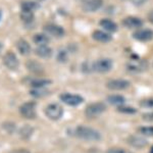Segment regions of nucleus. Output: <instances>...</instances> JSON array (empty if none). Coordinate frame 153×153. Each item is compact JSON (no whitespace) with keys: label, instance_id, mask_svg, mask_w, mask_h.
Masks as SVG:
<instances>
[{"label":"nucleus","instance_id":"nucleus-1","mask_svg":"<svg viewBox=\"0 0 153 153\" xmlns=\"http://www.w3.org/2000/svg\"><path fill=\"white\" fill-rule=\"evenodd\" d=\"M75 135L84 141L97 142L101 139V134L97 130L86 126H79L75 130Z\"/></svg>","mask_w":153,"mask_h":153},{"label":"nucleus","instance_id":"nucleus-2","mask_svg":"<svg viewBox=\"0 0 153 153\" xmlns=\"http://www.w3.org/2000/svg\"><path fill=\"white\" fill-rule=\"evenodd\" d=\"M106 110V105L103 102H94L85 108V115L89 118H95Z\"/></svg>","mask_w":153,"mask_h":153},{"label":"nucleus","instance_id":"nucleus-3","mask_svg":"<svg viewBox=\"0 0 153 153\" xmlns=\"http://www.w3.org/2000/svg\"><path fill=\"white\" fill-rule=\"evenodd\" d=\"M113 68V61L110 58H100L94 61L92 65V70L99 74H106Z\"/></svg>","mask_w":153,"mask_h":153},{"label":"nucleus","instance_id":"nucleus-4","mask_svg":"<svg viewBox=\"0 0 153 153\" xmlns=\"http://www.w3.org/2000/svg\"><path fill=\"white\" fill-rule=\"evenodd\" d=\"M127 71L132 74H140L148 68V62L143 59H132L126 65Z\"/></svg>","mask_w":153,"mask_h":153},{"label":"nucleus","instance_id":"nucleus-5","mask_svg":"<svg viewBox=\"0 0 153 153\" xmlns=\"http://www.w3.org/2000/svg\"><path fill=\"white\" fill-rule=\"evenodd\" d=\"M45 114L51 120H58L62 117L63 109L57 103H51L45 107Z\"/></svg>","mask_w":153,"mask_h":153},{"label":"nucleus","instance_id":"nucleus-6","mask_svg":"<svg viewBox=\"0 0 153 153\" xmlns=\"http://www.w3.org/2000/svg\"><path fill=\"white\" fill-rule=\"evenodd\" d=\"M19 112L27 120H34L37 117L36 113V103L33 101H29V102L24 103L23 105L19 107Z\"/></svg>","mask_w":153,"mask_h":153},{"label":"nucleus","instance_id":"nucleus-7","mask_svg":"<svg viewBox=\"0 0 153 153\" xmlns=\"http://www.w3.org/2000/svg\"><path fill=\"white\" fill-rule=\"evenodd\" d=\"M131 83L129 81L124 80V79H115V80H110L106 83V88L111 91H123L130 87Z\"/></svg>","mask_w":153,"mask_h":153},{"label":"nucleus","instance_id":"nucleus-8","mask_svg":"<svg viewBox=\"0 0 153 153\" xmlns=\"http://www.w3.org/2000/svg\"><path fill=\"white\" fill-rule=\"evenodd\" d=\"M60 100L63 103H65L66 105L70 106H76L80 105L84 102V98L80 95H76V94H70V93H63L59 96Z\"/></svg>","mask_w":153,"mask_h":153},{"label":"nucleus","instance_id":"nucleus-9","mask_svg":"<svg viewBox=\"0 0 153 153\" xmlns=\"http://www.w3.org/2000/svg\"><path fill=\"white\" fill-rule=\"evenodd\" d=\"M133 38L140 42H148L153 39V31L150 29H138L133 33Z\"/></svg>","mask_w":153,"mask_h":153},{"label":"nucleus","instance_id":"nucleus-10","mask_svg":"<svg viewBox=\"0 0 153 153\" xmlns=\"http://www.w3.org/2000/svg\"><path fill=\"white\" fill-rule=\"evenodd\" d=\"M3 63L7 68H9L10 71H16L19 68V59L16 56V54L11 51H8L5 55L3 56Z\"/></svg>","mask_w":153,"mask_h":153},{"label":"nucleus","instance_id":"nucleus-11","mask_svg":"<svg viewBox=\"0 0 153 153\" xmlns=\"http://www.w3.org/2000/svg\"><path fill=\"white\" fill-rule=\"evenodd\" d=\"M122 24L127 29L138 30L143 26V21L140 18H137V16H127V18L123 19Z\"/></svg>","mask_w":153,"mask_h":153},{"label":"nucleus","instance_id":"nucleus-12","mask_svg":"<svg viewBox=\"0 0 153 153\" xmlns=\"http://www.w3.org/2000/svg\"><path fill=\"white\" fill-rule=\"evenodd\" d=\"M44 32L46 34H48V35L55 37V38H61L65 34L63 28L54 24H48L46 26H44Z\"/></svg>","mask_w":153,"mask_h":153},{"label":"nucleus","instance_id":"nucleus-13","mask_svg":"<svg viewBox=\"0 0 153 153\" xmlns=\"http://www.w3.org/2000/svg\"><path fill=\"white\" fill-rule=\"evenodd\" d=\"M128 144L131 145L132 147L137 148V149H142L145 146H147L148 142L145 138H143L142 136L139 135H131L128 138Z\"/></svg>","mask_w":153,"mask_h":153},{"label":"nucleus","instance_id":"nucleus-14","mask_svg":"<svg viewBox=\"0 0 153 153\" xmlns=\"http://www.w3.org/2000/svg\"><path fill=\"white\" fill-rule=\"evenodd\" d=\"M103 0H88L83 4V10L86 12H95L102 7Z\"/></svg>","mask_w":153,"mask_h":153},{"label":"nucleus","instance_id":"nucleus-15","mask_svg":"<svg viewBox=\"0 0 153 153\" xmlns=\"http://www.w3.org/2000/svg\"><path fill=\"white\" fill-rule=\"evenodd\" d=\"M92 38L94 39L95 41L100 42V43H108V42L111 41L112 37L107 33V32L104 31H94L92 34Z\"/></svg>","mask_w":153,"mask_h":153},{"label":"nucleus","instance_id":"nucleus-16","mask_svg":"<svg viewBox=\"0 0 153 153\" xmlns=\"http://www.w3.org/2000/svg\"><path fill=\"white\" fill-rule=\"evenodd\" d=\"M99 25L101 28L104 29V31L109 32V33H114L117 31V25L109 19H102Z\"/></svg>","mask_w":153,"mask_h":153},{"label":"nucleus","instance_id":"nucleus-17","mask_svg":"<svg viewBox=\"0 0 153 153\" xmlns=\"http://www.w3.org/2000/svg\"><path fill=\"white\" fill-rule=\"evenodd\" d=\"M35 52L39 57L42 58H49L52 55V49L49 47L48 45H39L36 48Z\"/></svg>","mask_w":153,"mask_h":153},{"label":"nucleus","instance_id":"nucleus-18","mask_svg":"<svg viewBox=\"0 0 153 153\" xmlns=\"http://www.w3.org/2000/svg\"><path fill=\"white\" fill-rule=\"evenodd\" d=\"M16 48H18L19 52L22 55H28L31 52V46H30V44L25 39H19L16 42Z\"/></svg>","mask_w":153,"mask_h":153},{"label":"nucleus","instance_id":"nucleus-19","mask_svg":"<svg viewBox=\"0 0 153 153\" xmlns=\"http://www.w3.org/2000/svg\"><path fill=\"white\" fill-rule=\"evenodd\" d=\"M26 66L30 71L35 73V74H41V73H43V71H44L43 65L36 60H29L28 62L26 63Z\"/></svg>","mask_w":153,"mask_h":153},{"label":"nucleus","instance_id":"nucleus-20","mask_svg":"<svg viewBox=\"0 0 153 153\" xmlns=\"http://www.w3.org/2000/svg\"><path fill=\"white\" fill-rule=\"evenodd\" d=\"M38 8H39V4L34 1H24V2H22V4H21V9L25 11L34 12Z\"/></svg>","mask_w":153,"mask_h":153},{"label":"nucleus","instance_id":"nucleus-21","mask_svg":"<svg viewBox=\"0 0 153 153\" xmlns=\"http://www.w3.org/2000/svg\"><path fill=\"white\" fill-rule=\"evenodd\" d=\"M33 41L34 43L37 44V45H47V43H49L50 39L47 35L45 34H36L35 36L33 37Z\"/></svg>","mask_w":153,"mask_h":153},{"label":"nucleus","instance_id":"nucleus-22","mask_svg":"<svg viewBox=\"0 0 153 153\" xmlns=\"http://www.w3.org/2000/svg\"><path fill=\"white\" fill-rule=\"evenodd\" d=\"M107 101L112 105L120 106V105H124V103L126 102V99H125V97H123V96H120V95H110V96H108Z\"/></svg>","mask_w":153,"mask_h":153},{"label":"nucleus","instance_id":"nucleus-23","mask_svg":"<svg viewBox=\"0 0 153 153\" xmlns=\"http://www.w3.org/2000/svg\"><path fill=\"white\" fill-rule=\"evenodd\" d=\"M51 81L50 80H43V79H37V80H34L31 82V86L33 88H44L46 85L50 84Z\"/></svg>","mask_w":153,"mask_h":153},{"label":"nucleus","instance_id":"nucleus-24","mask_svg":"<svg viewBox=\"0 0 153 153\" xmlns=\"http://www.w3.org/2000/svg\"><path fill=\"white\" fill-rule=\"evenodd\" d=\"M21 19H23V22H25V23H27V24L31 23V22L34 19V12L22 10L21 11Z\"/></svg>","mask_w":153,"mask_h":153},{"label":"nucleus","instance_id":"nucleus-25","mask_svg":"<svg viewBox=\"0 0 153 153\" xmlns=\"http://www.w3.org/2000/svg\"><path fill=\"white\" fill-rule=\"evenodd\" d=\"M31 95L34 96V97H37V98H40V97H43V96L47 95L48 92L46 90H44L43 88H34L33 90L31 91Z\"/></svg>","mask_w":153,"mask_h":153},{"label":"nucleus","instance_id":"nucleus-26","mask_svg":"<svg viewBox=\"0 0 153 153\" xmlns=\"http://www.w3.org/2000/svg\"><path fill=\"white\" fill-rule=\"evenodd\" d=\"M117 111L122 112V113H126V114H133V113L137 112V109H135L134 107H130V106L120 105L117 107Z\"/></svg>","mask_w":153,"mask_h":153},{"label":"nucleus","instance_id":"nucleus-27","mask_svg":"<svg viewBox=\"0 0 153 153\" xmlns=\"http://www.w3.org/2000/svg\"><path fill=\"white\" fill-rule=\"evenodd\" d=\"M139 132L144 136L153 137V127H142L139 129Z\"/></svg>","mask_w":153,"mask_h":153},{"label":"nucleus","instance_id":"nucleus-28","mask_svg":"<svg viewBox=\"0 0 153 153\" xmlns=\"http://www.w3.org/2000/svg\"><path fill=\"white\" fill-rule=\"evenodd\" d=\"M32 132H33V129L30 128L29 126L27 125L26 127H24L23 129L21 130V136L23 138H29L30 136L32 135Z\"/></svg>","mask_w":153,"mask_h":153},{"label":"nucleus","instance_id":"nucleus-29","mask_svg":"<svg viewBox=\"0 0 153 153\" xmlns=\"http://www.w3.org/2000/svg\"><path fill=\"white\" fill-rule=\"evenodd\" d=\"M140 105H141L142 107L153 109V99L149 98V99H144V100L140 101Z\"/></svg>","mask_w":153,"mask_h":153},{"label":"nucleus","instance_id":"nucleus-30","mask_svg":"<svg viewBox=\"0 0 153 153\" xmlns=\"http://www.w3.org/2000/svg\"><path fill=\"white\" fill-rule=\"evenodd\" d=\"M106 153H128L127 151H126L125 149H123V148H110V149H108L107 151H106Z\"/></svg>","mask_w":153,"mask_h":153},{"label":"nucleus","instance_id":"nucleus-31","mask_svg":"<svg viewBox=\"0 0 153 153\" xmlns=\"http://www.w3.org/2000/svg\"><path fill=\"white\" fill-rule=\"evenodd\" d=\"M58 60L61 61V62H65L68 60V55H66L65 51H60L58 54Z\"/></svg>","mask_w":153,"mask_h":153},{"label":"nucleus","instance_id":"nucleus-32","mask_svg":"<svg viewBox=\"0 0 153 153\" xmlns=\"http://www.w3.org/2000/svg\"><path fill=\"white\" fill-rule=\"evenodd\" d=\"M143 120H148V122H153V112H149V113H145L143 114Z\"/></svg>","mask_w":153,"mask_h":153},{"label":"nucleus","instance_id":"nucleus-33","mask_svg":"<svg viewBox=\"0 0 153 153\" xmlns=\"http://www.w3.org/2000/svg\"><path fill=\"white\" fill-rule=\"evenodd\" d=\"M148 21H149V23L153 25V9L148 13Z\"/></svg>","mask_w":153,"mask_h":153},{"label":"nucleus","instance_id":"nucleus-34","mask_svg":"<svg viewBox=\"0 0 153 153\" xmlns=\"http://www.w3.org/2000/svg\"><path fill=\"white\" fill-rule=\"evenodd\" d=\"M11 153H30V151H28L27 149H18L16 151H12Z\"/></svg>","mask_w":153,"mask_h":153},{"label":"nucleus","instance_id":"nucleus-35","mask_svg":"<svg viewBox=\"0 0 153 153\" xmlns=\"http://www.w3.org/2000/svg\"><path fill=\"white\" fill-rule=\"evenodd\" d=\"M1 50H2V44L0 43V52H1Z\"/></svg>","mask_w":153,"mask_h":153},{"label":"nucleus","instance_id":"nucleus-36","mask_svg":"<svg viewBox=\"0 0 153 153\" xmlns=\"http://www.w3.org/2000/svg\"><path fill=\"white\" fill-rule=\"evenodd\" d=\"M150 153H153V147L151 148V151H150Z\"/></svg>","mask_w":153,"mask_h":153},{"label":"nucleus","instance_id":"nucleus-37","mask_svg":"<svg viewBox=\"0 0 153 153\" xmlns=\"http://www.w3.org/2000/svg\"><path fill=\"white\" fill-rule=\"evenodd\" d=\"M0 16H1V12H0Z\"/></svg>","mask_w":153,"mask_h":153}]
</instances>
